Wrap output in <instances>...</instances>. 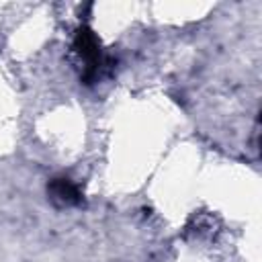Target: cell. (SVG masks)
<instances>
[{
	"label": "cell",
	"instance_id": "6da1fadb",
	"mask_svg": "<svg viewBox=\"0 0 262 262\" xmlns=\"http://www.w3.org/2000/svg\"><path fill=\"white\" fill-rule=\"evenodd\" d=\"M74 47L80 53V57L86 59V72H84L82 80L86 84H92L98 78V70L104 66V57H102V51H100V41L88 27H80L76 31V37H74Z\"/></svg>",
	"mask_w": 262,
	"mask_h": 262
},
{
	"label": "cell",
	"instance_id": "7a4b0ae2",
	"mask_svg": "<svg viewBox=\"0 0 262 262\" xmlns=\"http://www.w3.org/2000/svg\"><path fill=\"white\" fill-rule=\"evenodd\" d=\"M47 192L53 203L59 207H76L82 205V192L70 178H53L47 184Z\"/></svg>",
	"mask_w": 262,
	"mask_h": 262
}]
</instances>
